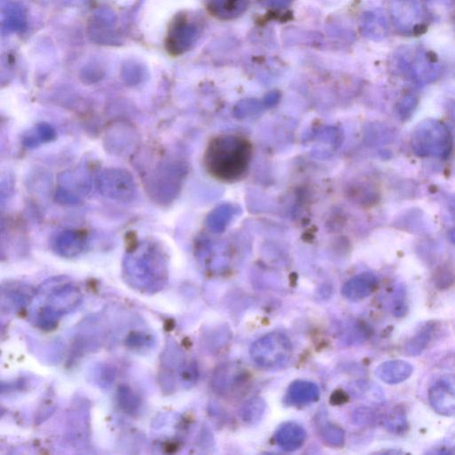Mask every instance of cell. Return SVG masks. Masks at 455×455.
Instances as JSON below:
<instances>
[{
    "mask_svg": "<svg viewBox=\"0 0 455 455\" xmlns=\"http://www.w3.org/2000/svg\"><path fill=\"white\" fill-rule=\"evenodd\" d=\"M254 146L243 134L227 133L210 140L204 154V167L210 177L223 184H234L247 177Z\"/></svg>",
    "mask_w": 455,
    "mask_h": 455,
    "instance_id": "6da1fadb",
    "label": "cell"
},
{
    "mask_svg": "<svg viewBox=\"0 0 455 455\" xmlns=\"http://www.w3.org/2000/svg\"><path fill=\"white\" fill-rule=\"evenodd\" d=\"M413 150L420 156L444 158L450 154L453 140L446 125L437 120L419 124L413 134Z\"/></svg>",
    "mask_w": 455,
    "mask_h": 455,
    "instance_id": "7a4b0ae2",
    "label": "cell"
},
{
    "mask_svg": "<svg viewBox=\"0 0 455 455\" xmlns=\"http://www.w3.org/2000/svg\"><path fill=\"white\" fill-rule=\"evenodd\" d=\"M292 353L290 340L284 333L277 332L254 341L250 350L252 360L265 369L282 367L290 360Z\"/></svg>",
    "mask_w": 455,
    "mask_h": 455,
    "instance_id": "3957f363",
    "label": "cell"
},
{
    "mask_svg": "<svg viewBox=\"0 0 455 455\" xmlns=\"http://www.w3.org/2000/svg\"><path fill=\"white\" fill-rule=\"evenodd\" d=\"M98 184L102 194L113 201L129 202L136 195V180L133 175L125 169H105L99 174Z\"/></svg>",
    "mask_w": 455,
    "mask_h": 455,
    "instance_id": "277c9868",
    "label": "cell"
},
{
    "mask_svg": "<svg viewBox=\"0 0 455 455\" xmlns=\"http://www.w3.org/2000/svg\"><path fill=\"white\" fill-rule=\"evenodd\" d=\"M199 37V27L187 16L177 17L169 30L167 47L169 53L179 55L184 53Z\"/></svg>",
    "mask_w": 455,
    "mask_h": 455,
    "instance_id": "5b68a950",
    "label": "cell"
},
{
    "mask_svg": "<svg viewBox=\"0 0 455 455\" xmlns=\"http://www.w3.org/2000/svg\"><path fill=\"white\" fill-rule=\"evenodd\" d=\"M430 405L439 415H455V374L446 375L432 386L429 391Z\"/></svg>",
    "mask_w": 455,
    "mask_h": 455,
    "instance_id": "8992f818",
    "label": "cell"
},
{
    "mask_svg": "<svg viewBox=\"0 0 455 455\" xmlns=\"http://www.w3.org/2000/svg\"><path fill=\"white\" fill-rule=\"evenodd\" d=\"M247 382V372L236 364H226L216 370L213 379L215 391L222 395H232L240 392Z\"/></svg>",
    "mask_w": 455,
    "mask_h": 455,
    "instance_id": "52a82bcc",
    "label": "cell"
},
{
    "mask_svg": "<svg viewBox=\"0 0 455 455\" xmlns=\"http://www.w3.org/2000/svg\"><path fill=\"white\" fill-rule=\"evenodd\" d=\"M413 373V365L408 362L401 360L384 362L379 365L375 370L377 377L388 384H401L408 380Z\"/></svg>",
    "mask_w": 455,
    "mask_h": 455,
    "instance_id": "ba28073f",
    "label": "cell"
},
{
    "mask_svg": "<svg viewBox=\"0 0 455 455\" xmlns=\"http://www.w3.org/2000/svg\"><path fill=\"white\" fill-rule=\"evenodd\" d=\"M377 285V278L374 274L364 273L346 283L343 288V294L350 301H360L373 294Z\"/></svg>",
    "mask_w": 455,
    "mask_h": 455,
    "instance_id": "9c48e42d",
    "label": "cell"
},
{
    "mask_svg": "<svg viewBox=\"0 0 455 455\" xmlns=\"http://www.w3.org/2000/svg\"><path fill=\"white\" fill-rule=\"evenodd\" d=\"M276 442L285 451H295L302 447L306 440L305 429L298 424L288 422L283 424L276 432Z\"/></svg>",
    "mask_w": 455,
    "mask_h": 455,
    "instance_id": "30bf717a",
    "label": "cell"
},
{
    "mask_svg": "<svg viewBox=\"0 0 455 455\" xmlns=\"http://www.w3.org/2000/svg\"><path fill=\"white\" fill-rule=\"evenodd\" d=\"M249 5V0H209L208 9L220 20H233L242 16Z\"/></svg>",
    "mask_w": 455,
    "mask_h": 455,
    "instance_id": "8fae6325",
    "label": "cell"
},
{
    "mask_svg": "<svg viewBox=\"0 0 455 455\" xmlns=\"http://www.w3.org/2000/svg\"><path fill=\"white\" fill-rule=\"evenodd\" d=\"M319 389L312 382L296 381L288 391V401L292 405L305 406L318 401Z\"/></svg>",
    "mask_w": 455,
    "mask_h": 455,
    "instance_id": "7c38bea8",
    "label": "cell"
},
{
    "mask_svg": "<svg viewBox=\"0 0 455 455\" xmlns=\"http://www.w3.org/2000/svg\"><path fill=\"white\" fill-rule=\"evenodd\" d=\"M435 323L429 322L420 327L418 333L406 343L405 353L409 357H417L429 347L436 333Z\"/></svg>",
    "mask_w": 455,
    "mask_h": 455,
    "instance_id": "4fadbf2b",
    "label": "cell"
},
{
    "mask_svg": "<svg viewBox=\"0 0 455 455\" xmlns=\"http://www.w3.org/2000/svg\"><path fill=\"white\" fill-rule=\"evenodd\" d=\"M55 244L61 254L73 255L82 250L85 244V237L78 232L66 230L60 234Z\"/></svg>",
    "mask_w": 455,
    "mask_h": 455,
    "instance_id": "5bb4252c",
    "label": "cell"
},
{
    "mask_svg": "<svg viewBox=\"0 0 455 455\" xmlns=\"http://www.w3.org/2000/svg\"><path fill=\"white\" fill-rule=\"evenodd\" d=\"M266 408L264 399L254 398L244 404L240 411L241 418L244 422L254 424L259 422Z\"/></svg>",
    "mask_w": 455,
    "mask_h": 455,
    "instance_id": "9a60e30c",
    "label": "cell"
},
{
    "mask_svg": "<svg viewBox=\"0 0 455 455\" xmlns=\"http://www.w3.org/2000/svg\"><path fill=\"white\" fill-rule=\"evenodd\" d=\"M386 425L391 432L395 434L405 432L408 428L405 412L401 408H396L389 413L387 420H386Z\"/></svg>",
    "mask_w": 455,
    "mask_h": 455,
    "instance_id": "2e32d148",
    "label": "cell"
},
{
    "mask_svg": "<svg viewBox=\"0 0 455 455\" xmlns=\"http://www.w3.org/2000/svg\"><path fill=\"white\" fill-rule=\"evenodd\" d=\"M323 439L331 446L340 447L344 443V433L339 427L326 425L322 432Z\"/></svg>",
    "mask_w": 455,
    "mask_h": 455,
    "instance_id": "e0dca14e",
    "label": "cell"
},
{
    "mask_svg": "<svg viewBox=\"0 0 455 455\" xmlns=\"http://www.w3.org/2000/svg\"><path fill=\"white\" fill-rule=\"evenodd\" d=\"M261 4L275 9L287 8L291 5L292 0H261Z\"/></svg>",
    "mask_w": 455,
    "mask_h": 455,
    "instance_id": "ac0fdd59",
    "label": "cell"
},
{
    "mask_svg": "<svg viewBox=\"0 0 455 455\" xmlns=\"http://www.w3.org/2000/svg\"><path fill=\"white\" fill-rule=\"evenodd\" d=\"M332 401L334 404H343V403L347 401V396L344 393L337 391L333 395Z\"/></svg>",
    "mask_w": 455,
    "mask_h": 455,
    "instance_id": "d6986e66",
    "label": "cell"
}]
</instances>
